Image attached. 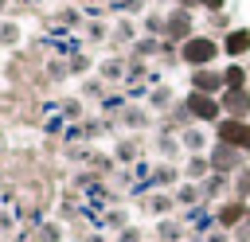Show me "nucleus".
I'll return each mask as SVG.
<instances>
[{
    "label": "nucleus",
    "instance_id": "nucleus-2",
    "mask_svg": "<svg viewBox=\"0 0 250 242\" xmlns=\"http://www.w3.org/2000/svg\"><path fill=\"white\" fill-rule=\"evenodd\" d=\"M188 121H199V125H219L223 121V101L215 94H199V90H188V98L180 101Z\"/></svg>",
    "mask_w": 250,
    "mask_h": 242
},
{
    "label": "nucleus",
    "instance_id": "nucleus-6",
    "mask_svg": "<svg viewBox=\"0 0 250 242\" xmlns=\"http://www.w3.org/2000/svg\"><path fill=\"white\" fill-rule=\"evenodd\" d=\"M242 156L246 152H238V148H230V144H215L211 148V168L215 172H223V176H230V172H242Z\"/></svg>",
    "mask_w": 250,
    "mask_h": 242
},
{
    "label": "nucleus",
    "instance_id": "nucleus-5",
    "mask_svg": "<svg viewBox=\"0 0 250 242\" xmlns=\"http://www.w3.org/2000/svg\"><path fill=\"white\" fill-rule=\"evenodd\" d=\"M195 31H191V12L188 8H176L168 12V27H164V39L168 43H188Z\"/></svg>",
    "mask_w": 250,
    "mask_h": 242
},
{
    "label": "nucleus",
    "instance_id": "nucleus-7",
    "mask_svg": "<svg viewBox=\"0 0 250 242\" xmlns=\"http://www.w3.org/2000/svg\"><path fill=\"white\" fill-rule=\"evenodd\" d=\"M219 101H223V117H238V121L250 117V86L246 90H223Z\"/></svg>",
    "mask_w": 250,
    "mask_h": 242
},
{
    "label": "nucleus",
    "instance_id": "nucleus-16",
    "mask_svg": "<svg viewBox=\"0 0 250 242\" xmlns=\"http://www.w3.org/2000/svg\"><path fill=\"white\" fill-rule=\"evenodd\" d=\"M121 70H125V62H121V59H109V62L102 66V74H105V78H121Z\"/></svg>",
    "mask_w": 250,
    "mask_h": 242
},
{
    "label": "nucleus",
    "instance_id": "nucleus-4",
    "mask_svg": "<svg viewBox=\"0 0 250 242\" xmlns=\"http://www.w3.org/2000/svg\"><path fill=\"white\" fill-rule=\"evenodd\" d=\"M188 86H191V90H199V94H215V98L227 90V82H223V70H215V66L191 70V74H188Z\"/></svg>",
    "mask_w": 250,
    "mask_h": 242
},
{
    "label": "nucleus",
    "instance_id": "nucleus-3",
    "mask_svg": "<svg viewBox=\"0 0 250 242\" xmlns=\"http://www.w3.org/2000/svg\"><path fill=\"white\" fill-rule=\"evenodd\" d=\"M215 137L238 152H250V121H238V117H223L215 125Z\"/></svg>",
    "mask_w": 250,
    "mask_h": 242
},
{
    "label": "nucleus",
    "instance_id": "nucleus-22",
    "mask_svg": "<svg viewBox=\"0 0 250 242\" xmlns=\"http://www.w3.org/2000/svg\"><path fill=\"white\" fill-rule=\"evenodd\" d=\"M4 4H8V0H0V8H4Z\"/></svg>",
    "mask_w": 250,
    "mask_h": 242
},
{
    "label": "nucleus",
    "instance_id": "nucleus-11",
    "mask_svg": "<svg viewBox=\"0 0 250 242\" xmlns=\"http://www.w3.org/2000/svg\"><path fill=\"white\" fill-rule=\"evenodd\" d=\"M223 82H227V90H246V66L242 62H227L223 66Z\"/></svg>",
    "mask_w": 250,
    "mask_h": 242
},
{
    "label": "nucleus",
    "instance_id": "nucleus-13",
    "mask_svg": "<svg viewBox=\"0 0 250 242\" xmlns=\"http://www.w3.org/2000/svg\"><path fill=\"white\" fill-rule=\"evenodd\" d=\"M20 43V27L16 23H0V47H16Z\"/></svg>",
    "mask_w": 250,
    "mask_h": 242
},
{
    "label": "nucleus",
    "instance_id": "nucleus-10",
    "mask_svg": "<svg viewBox=\"0 0 250 242\" xmlns=\"http://www.w3.org/2000/svg\"><path fill=\"white\" fill-rule=\"evenodd\" d=\"M207 172H215L211 168V156H199V152L188 156V164H184V176L188 180H207Z\"/></svg>",
    "mask_w": 250,
    "mask_h": 242
},
{
    "label": "nucleus",
    "instance_id": "nucleus-12",
    "mask_svg": "<svg viewBox=\"0 0 250 242\" xmlns=\"http://www.w3.org/2000/svg\"><path fill=\"white\" fill-rule=\"evenodd\" d=\"M180 144H184V148H188V152H191V156H195V152H199V148H203V133H199V129H191V125H188V129H184V133H180Z\"/></svg>",
    "mask_w": 250,
    "mask_h": 242
},
{
    "label": "nucleus",
    "instance_id": "nucleus-21",
    "mask_svg": "<svg viewBox=\"0 0 250 242\" xmlns=\"http://www.w3.org/2000/svg\"><path fill=\"white\" fill-rule=\"evenodd\" d=\"M195 4H199V0H180V8H195Z\"/></svg>",
    "mask_w": 250,
    "mask_h": 242
},
{
    "label": "nucleus",
    "instance_id": "nucleus-1",
    "mask_svg": "<svg viewBox=\"0 0 250 242\" xmlns=\"http://www.w3.org/2000/svg\"><path fill=\"white\" fill-rule=\"evenodd\" d=\"M223 55V43L211 39V35H191L188 43H180V62L188 70H203V66H215V59Z\"/></svg>",
    "mask_w": 250,
    "mask_h": 242
},
{
    "label": "nucleus",
    "instance_id": "nucleus-17",
    "mask_svg": "<svg viewBox=\"0 0 250 242\" xmlns=\"http://www.w3.org/2000/svg\"><path fill=\"white\" fill-rule=\"evenodd\" d=\"M176 199H180V203H195V199H199V191H195V183H188V187H180V191H176Z\"/></svg>",
    "mask_w": 250,
    "mask_h": 242
},
{
    "label": "nucleus",
    "instance_id": "nucleus-23",
    "mask_svg": "<svg viewBox=\"0 0 250 242\" xmlns=\"http://www.w3.org/2000/svg\"><path fill=\"white\" fill-rule=\"evenodd\" d=\"M246 222H250V215H246Z\"/></svg>",
    "mask_w": 250,
    "mask_h": 242
},
{
    "label": "nucleus",
    "instance_id": "nucleus-9",
    "mask_svg": "<svg viewBox=\"0 0 250 242\" xmlns=\"http://www.w3.org/2000/svg\"><path fill=\"white\" fill-rule=\"evenodd\" d=\"M246 215H250V203H223L215 219H219V226H223V230H234Z\"/></svg>",
    "mask_w": 250,
    "mask_h": 242
},
{
    "label": "nucleus",
    "instance_id": "nucleus-8",
    "mask_svg": "<svg viewBox=\"0 0 250 242\" xmlns=\"http://www.w3.org/2000/svg\"><path fill=\"white\" fill-rule=\"evenodd\" d=\"M219 43H223V55H227L230 62H238L242 55H250V27H230Z\"/></svg>",
    "mask_w": 250,
    "mask_h": 242
},
{
    "label": "nucleus",
    "instance_id": "nucleus-14",
    "mask_svg": "<svg viewBox=\"0 0 250 242\" xmlns=\"http://www.w3.org/2000/svg\"><path fill=\"white\" fill-rule=\"evenodd\" d=\"M168 101H172V94H168L164 86H160V90H152V98H148V105H152V109H168Z\"/></svg>",
    "mask_w": 250,
    "mask_h": 242
},
{
    "label": "nucleus",
    "instance_id": "nucleus-19",
    "mask_svg": "<svg viewBox=\"0 0 250 242\" xmlns=\"http://www.w3.org/2000/svg\"><path fill=\"white\" fill-rule=\"evenodd\" d=\"M199 4H203V8H207V12H211V16H219V12H223V4H227V0H199Z\"/></svg>",
    "mask_w": 250,
    "mask_h": 242
},
{
    "label": "nucleus",
    "instance_id": "nucleus-18",
    "mask_svg": "<svg viewBox=\"0 0 250 242\" xmlns=\"http://www.w3.org/2000/svg\"><path fill=\"white\" fill-rule=\"evenodd\" d=\"M156 180H160V183H172V180H176V172H172L168 164H160V168H156Z\"/></svg>",
    "mask_w": 250,
    "mask_h": 242
},
{
    "label": "nucleus",
    "instance_id": "nucleus-15",
    "mask_svg": "<svg viewBox=\"0 0 250 242\" xmlns=\"http://www.w3.org/2000/svg\"><path fill=\"white\" fill-rule=\"evenodd\" d=\"M152 51H160V43H156V35H145L137 43V55H152Z\"/></svg>",
    "mask_w": 250,
    "mask_h": 242
},
{
    "label": "nucleus",
    "instance_id": "nucleus-20",
    "mask_svg": "<svg viewBox=\"0 0 250 242\" xmlns=\"http://www.w3.org/2000/svg\"><path fill=\"white\" fill-rule=\"evenodd\" d=\"M117 39H133V23H117Z\"/></svg>",
    "mask_w": 250,
    "mask_h": 242
}]
</instances>
